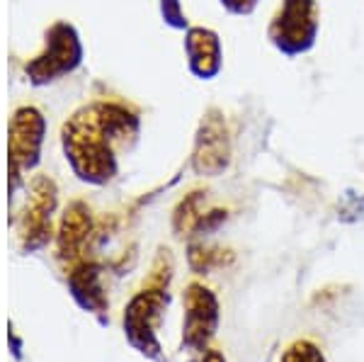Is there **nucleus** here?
Wrapping results in <instances>:
<instances>
[{"mask_svg":"<svg viewBox=\"0 0 364 362\" xmlns=\"http://www.w3.org/2000/svg\"><path fill=\"white\" fill-rule=\"evenodd\" d=\"M231 163V137H228L226 119L219 110H209L202 119L192 151V168L197 175H221Z\"/></svg>","mask_w":364,"mask_h":362,"instance_id":"5","label":"nucleus"},{"mask_svg":"<svg viewBox=\"0 0 364 362\" xmlns=\"http://www.w3.org/2000/svg\"><path fill=\"white\" fill-rule=\"evenodd\" d=\"M185 326H182V341L195 353L209 350L211 338L219 329V299L209 287L192 282L185 289Z\"/></svg>","mask_w":364,"mask_h":362,"instance_id":"4","label":"nucleus"},{"mask_svg":"<svg viewBox=\"0 0 364 362\" xmlns=\"http://www.w3.org/2000/svg\"><path fill=\"white\" fill-rule=\"evenodd\" d=\"M279 362H326L321 348L311 341H296L284 350Z\"/></svg>","mask_w":364,"mask_h":362,"instance_id":"11","label":"nucleus"},{"mask_svg":"<svg viewBox=\"0 0 364 362\" xmlns=\"http://www.w3.org/2000/svg\"><path fill=\"white\" fill-rule=\"evenodd\" d=\"M163 15L173 27H187V17L180 8V0H163Z\"/></svg>","mask_w":364,"mask_h":362,"instance_id":"12","label":"nucleus"},{"mask_svg":"<svg viewBox=\"0 0 364 362\" xmlns=\"http://www.w3.org/2000/svg\"><path fill=\"white\" fill-rule=\"evenodd\" d=\"M132 117L114 105H95L75 115L63 129L66 154L75 173L87 183H107L114 175L112 142L129 134Z\"/></svg>","mask_w":364,"mask_h":362,"instance_id":"1","label":"nucleus"},{"mask_svg":"<svg viewBox=\"0 0 364 362\" xmlns=\"http://www.w3.org/2000/svg\"><path fill=\"white\" fill-rule=\"evenodd\" d=\"M78 61H80V44H78V37L73 34V29L68 25L54 27L51 39H49V51H46V56H42V61L37 63V66H44L42 78H49V75H56V73H66Z\"/></svg>","mask_w":364,"mask_h":362,"instance_id":"7","label":"nucleus"},{"mask_svg":"<svg viewBox=\"0 0 364 362\" xmlns=\"http://www.w3.org/2000/svg\"><path fill=\"white\" fill-rule=\"evenodd\" d=\"M70 287H73L75 299L80 302L90 312H102L105 309V297L100 289V270L95 265H83L80 270L73 272L70 277Z\"/></svg>","mask_w":364,"mask_h":362,"instance_id":"9","label":"nucleus"},{"mask_svg":"<svg viewBox=\"0 0 364 362\" xmlns=\"http://www.w3.org/2000/svg\"><path fill=\"white\" fill-rule=\"evenodd\" d=\"M321 29L316 0H282L267 27V39L284 56H301L314 49Z\"/></svg>","mask_w":364,"mask_h":362,"instance_id":"2","label":"nucleus"},{"mask_svg":"<svg viewBox=\"0 0 364 362\" xmlns=\"http://www.w3.org/2000/svg\"><path fill=\"white\" fill-rule=\"evenodd\" d=\"M202 362H226V358L219 353V350H204Z\"/></svg>","mask_w":364,"mask_h":362,"instance_id":"14","label":"nucleus"},{"mask_svg":"<svg viewBox=\"0 0 364 362\" xmlns=\"http://www.w3.org/2000/svg\"><path fill=\"white\" fill-rule=\"evenodd\" d=\"M42 132H44V122L34 110H22L17 115V122H15V137H13V146L25 163L34 161L37 156V149H39V142H42Z\"/></svg>","mask_w":364,"mask_h":362,"instance_id":"8","label":"nucleus"},{"mask_svg":"<svg viewBox=\"0 0 364 362\" xmlns=\"http://www.w3.org/2000/svg\"><path fill=\"white\" fill-rule=\"evenodd\" d=\"M170 277L158 275L149 289L139 292L129 302L124 312V334L139 353L149 358H161V343H158V324H161L163 309L168 304V284Z\"/></svg>","mask_w":364,"mask_h":362,"instance_id":"3","label":"nucleus"},{"mask_svg":"<svg viewBox=\"0 0 364 362\" xmlns=\"http://www.w3.org/2000/svg\"><path fill=\"white\" fill-rule=\"evenodd\" d=\"M231 15H250L260 0H219Z\"/></svg>","mask_w":364,"mask_h":362,"instance_id":"13","label":"nucleus"},{"mask_svg":"<svg viewBox=\"0 0 364 362\" xmlns=\"http://www.w3.org/2000/svg\"><path fill=\"white\" fill-rule=\"evenodd\" d=\"M87 209L83 204H73L66 209V217H63L61 226V253L73 255L80 248V243L85 241L87 231H90V217H87Z\"/></svg>","mask_w":364,"mask_h":362,"instance_id":"10","label":"nucleus"},{"mask_svg":"<svg viewBox=\"0 0 364 362\" xmlns=\"http://www.w3.org/2000/svg\"><path fill=\"white\" fill-rule=\"evenodd\" d=\"M185 51L190 71L202 80H211L221 73L224 66V46L214 29L190 27L185 34Z\"/></svg>","mask_w":364,"mask_h":362,"instance_id":"6","label":"nucleus"}]
</instances>
